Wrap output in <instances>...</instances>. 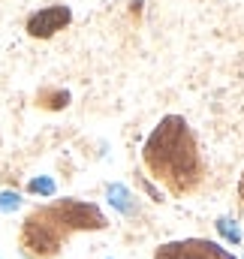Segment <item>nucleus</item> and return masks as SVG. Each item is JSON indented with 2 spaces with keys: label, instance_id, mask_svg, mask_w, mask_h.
I'll return each mask as SVG.
<instances>
[{
  "label": "nucleus",
  "instance_id": "39448f33",
  "mask_svg": "<svg viewBox=\"0 0 244 259\" xmlns=\"http://www.w3.org/2000/svg\"><path fill=\"white\" fill-rule=\"evenodd\" d=\"M217 229H220V232H223L229 241H235V244L241 241V232H238V226H235L232 220H226V217H223V220H217Z\"/></svg>",
  "mask_w": 244,
  "mask_h": 259
},
{
  "label": "nucleus",
  "instance_id": "7ed1b4c3",
  "mask_svg": "<svg viewBox=\"0 0 244 259\" xmlns=\"http://www.w3.org/2000/svg\"><path fill=\"white\" fill-rule=\"evenodd\" d=\"M69 21H72L69 6H46V9H39V12H33L27 18V33L30 36H39V39H49L58 30H63Z\"/></svg>",
  "mask_w": 244,
  "mask_h": 259
},
{
  "label": "nucleus",
  "instance_id": "20e7f679",
  "mask_svg": "<svg viewBox=\"0 0 244 259\" xmlns=\"http://www.w3.org/2000/svg\"><path fill=\"white\" fill-rule=\"evenodd\" d=\"M27 187H30V193H43V196L55 193V181H52V178H33Z\"/></svg>",
  "mask_w": 244,
  "mask_h": 259
},
{
  "label": "nucleus",
  "instance_id": "f03ea898",
  "mask_svg": "<svg viewBox=\"0 0 244 259\" xmlns=\"http://www.w3.org/2000/svg\"><path fill=\"white\" fill-rule=\"evenodd\" d=\"M154 259H235L223 244L208 241V238H181V241H169L163 244Z\"/></svg>",
  "mask_w": 244,
  "mask_h": 259
},
{
  "label": "nucleus",
  "instance_id": "6e6552de",
  "mask_svg": "<svg viewBox=\"0 0 244 259\" xmlns=\"http://www.w3.org/2000/svg\"><path fill=\"white\" fill-rule=\"evenodd\" d=\"M238 199L244 202V172H241V178H238Z\"/></svg>",
  "mask_w": 244,
  "mask_h": 259
},
{
  "label": "nucleus",
  "instance_id": "0eeeda50",
  "mask_svg": "<svg viewBox=\"0 0 244 259\" xmlns=\"http://www.w3.org/2000/svg\"><path fill=\"white\" fill-rule=\"evenodd\" d=\"M112 196H118V199H115L118 208H124V211L130 208V205H127V193H124V187H112Z\"/></svg>",
  "mask_w": 244,
  "mask_h": 259
},
{
  "label": "nucleus",
  "instance_id": "423d86ee",
  "mask_svg": "<svg viewBox=\"0 0 244 259\" xmlns=\"http://www.w3.org/2000/svg\"><path fill=\"white\" fill-rule=\"evenodd\" d=\"M21 205L18 193H0V211H15Z\"/></svg>",
  "mask_w": 244,
  "mask_h": 259
},
{
  "label": "nucleus",
  "instance_id": "f257e3e1",
  "mask_svg": "<svg viewBox=\"0 0 244 259\" xmlns=\"http://www.w3.org/2000/svg\"><path fill=\"white\" fill-rule=\"evenodd\" d=\"M142 160L148 172L157 181H163L172 196L193 193L205 178V163L196 136L181 115H166L157 124L142 148Z\"/></svg>",
  "mask_w": 244,
  "mask_h": 259
}]
</instances>
